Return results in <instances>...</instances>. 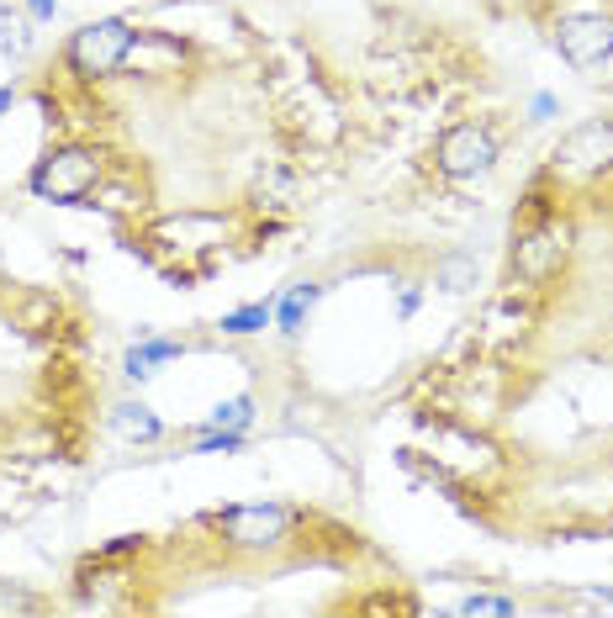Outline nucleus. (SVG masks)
Segmentation results:
<instances>
[{"mask_svg":"<svg viewBox=\"0 0 613 618\" xmlns=\"http://www.w3.org/2000/svg\"><path fill=\"white\" fill-rule=\"evenodd\" d=\"M101 180V159L90 148L69 143V148H53L48 159H37V170L27 175V191L37 201H59V206H80Z\"/></svg>","mask_w":613,"mask_h":618,"instance_id":"f257e3e1","label":"nucleus"},{"mask_svg":"<svg viewBox=\"0 0 613 618\" xmlns=\"http://www.w3.org/2000/svg\"><path fill=\"white\" fill-rule=\"evenodd\" d=\"M233 449H244V428H212V434L196 444V455H233Z\"/></svg>","mask_w":613,"mask_h":618,"instance_id":"9b49d317","label":"nucleus"},{"mask_svg":"<svg viewBox=\"0 0 613 618\" xmlns=\"http://www.w3.org/2000/svg\"><path fill=\"white\" fill-rule=\"evenodd\" d=\"M434 154H439V170L450 180H476V175H487L497 164V138L481 122H455V127L439 133Z\"/></svg>","mask_w":613,"mask_h":618,"instance_id":"7ed1b4c3","label":"nucleus"},{"mask_svg":"<svg viewBox=\"0 0 613 618\" xmlns=\"http://www.w3.org/2000/svg\"><path fill=\"white\" fill-rule=\"evenodd\" d=\"M550 111H555V101H550V96H534V122H545Z\"/></svg>","mask_w":613,"mask_h":618,"instance_id":"f3484780","label":"nucleus"},{"mask_svg":"<svg viewBox=\"0 0 613 618\" xmlns=\"http://www.w3.org/2000/svg\"><path fill=\"white\" fill-rule=\"evenodd\" d=\"M11 106H16V90H11V85H0V117H6Z\"/></svg>","mask_w":613,"mask_h":618,"instance_id":"a211bd4d","label":"nucleus"},{"mask_svg":"<svg viewBox=\"0 0 613 618\" xmlns=\"http://www.w3.org/2000/svg\"><path fill=\"white\" fill-rule=\"evenodd\" d=\"M471 275H476L471 259H450V265H444V280H450V286H444V291H466L460 280H471Z\"/></svg>","mask_w":613,"mask_h":618,"instance_id":"2eb2a0df","label":"nucleus"},{"mask_svg":"<svg viewBox=\"0 0 613 618\" xmlns=\"http://www.w3.org/2000/svg\"><path fill=\"white\" fill-rule=\"evenodd\" d=\"M312 302H318V286H291L281 302H275V328H281V333H302Z\"/></svg>","mask_w":613,"mask_h":618,"instance_id":"6e6552de","label":"nucleus"},{"mask_svg":"<svg viewBox=\"0 0 613 618\" xmlns=\"http://www.w3.org/2000/svg\"><path fill=\"white\" fill-rule=\"evenodd\" d=\"M460 613H497V618H508V613H518V603H513V597H487V592H471L466 603H460Z\"/></svg>","mask_w":613,"mask_h":618,"instance_id":"f8f14e48","label":"nucleus"},{"mask_svg":"<svg viewBox=\"0 0 613 618\" xmlns=\"http://www.w3.org/2000/svg\"><path fill=\"white\" fill-rule=\"evenodd\" d=\"M27 6H32V16H37V22H53V11H59V0H27Z\"/></svg>","mask_w":613,"mask_h":618,"instance_id":"dca6fc26","label":"nucleus"},{"mask_svg":"<svg viewBox=\"0 0 613 618\" xmlns=\"http://www.w3.org/2000/svg\"><path fill=\"white\" fill-rule=\"evenodd\" d=\"M555 48H561L566 64L592 69L613 53V22L608 16H566V22L555 27Z\"/></svg>","mask_w":613,"mask_h":618,"instance_id":"39448f33","label":"nucleus"},{"mask_svg":"<svg viewBox=\"0 0 613 618\" xmlns=\"http://www.w3.org/2000/svg\"><path fill=\"white\" fill-rule=\"evenodd\" d=\"M286 523H291V513L275 508V502H254V508H228V513H217V529L228 534L233 545H244V550L281 545V539H286Z\"/></svg>","mask_w":613,"mask_h":618,"instance_id":"20e7f679","label":"nucleus"},{"mask_svg":"<svg viewBox=\"0 0 613 618\" xmlns=\"http://www.w3.org/2000/svg\"><path fill=\"white\" fill-rule=\"evenodd\" d=\"M133 43H138V27L127 22V16H101V22H85L80 32L69 37V69L74 74H90V80L117 74L122 59L133 53Z\"/></svg>","mask_w":613,"mask_h":618,"instance_id":"f03ea898","label":"nucleus"},{"mask_svg":"<svg viewBox=\"0 0 613 618\" xmlns=\"http://www.w3.org/2000/svg\"><path fill=\"white\" fill-rule=\"evenodd\" d=\"M0 48H6V53H22V48H27V32H22V22H16V16H11V22L0 16Z\"/></svg>","mask_w":613,"mask_h":618,"instance_id":"4468645a","label":"nucleus"},{"mask_svg":"<svg viewBox=\"0 0 613 618\" xmlns=\"http://www.w3.org/2000/svg\"><path fill=\"white\" fill-rule=\"evenodd\" d=\"M275 323V302H249V307H238V312H228L222 317V333H238V339H244V333H259V328H270Z\"/></svg>","mask_w":613,"mask_h":618,"instance_id":"1a4fd4ad","label":"nucleus"},{"mask_svg":"<svg viewBox=\"0 0 613 618\" xmlns=\"http://www.w3.org/2000/svg\"><path fill=\"white\" fill-rule=\"evenodd\" d=\"M111 428H117L127 444H154L164 434V423L154 418V407H143V402H122L117 412H111Z\"/></svg>","mask_w":613,"mask_h":618,"instance_id":"423d86ee","label":"nucleus"},{"mask_svg":"<svg viewBox=\"0 0 613 618\" xmlns=\"http://www.w3.org/2000/svg\"><path fill=\"white\" fill-rule=\"evenodd\" d=\"M175 354H180V344H175V339H148L143 349H133V354H127V360H122V370H127V381H148V376H154V365L175 360Z\"/></svg>","mask_w":613,"mask_h":618,"instance_id":"0eeeda50","label":"nucleus"},{"mask_svg":"<svg viewBox=\"0 0 613 618\" xmlns=\"http://www.w3.org/2000/svg\"><path fill=\"white\" fill-rule=\"evenodd\" d=\"M249 418H254L249 397H228V402L212 407V428H249Z\"/></svg>","mask_w":613,"mask_h":618,"instance_id":"9d476101","label":"nucleus"},{"mask_svg":"<svg viewBox=\"0 0 613 618\" xmlns=\"http://www.w3.org/2000/svg\"><path fill=\"white\" fill-rule=\"evenodd\" d=\"M0 613H37V597H27V592H16V587L0 582Z\"/></svg>","mask_w":613,"mask_h":618,"instance_id":"ddd939ff","label":"nucleus"}]
</instances>
